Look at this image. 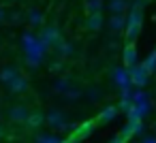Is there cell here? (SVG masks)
<instances>
[{
  "label": "cell",
  "instance_id": "1",
  "mask_svg": "<svg viewBox=\"0 0 156 143\" xmlns=\"http://www.w3.org/2000/svg\"><path fill=\"white\" fill-rule=\"evenodd\" d=\"M22 45H24V51H26V62L30 68H39L45 54H47V47L41 43V39L32 32H24L22 34Z\"/></svg>",
  "mask_w": 156,
  "mask_h": 143
},
{
  "label": "cell",
  "instance_id": "2",
  "mask_svg": "<svg viewBox=\"0 0 156 143\" xmlns=\"http://www.w3.org/2000/svg\"><path fill=\"white\" fill-rule=\"evenodd\" d=\"M143 5L145 0H133L128 7V15H126V43H135V39L141 32L143 26Z\"/></svg>",
  "mask_w": 156,
  "mask_h": 143
},
{
  "label": "cell",
  "instance_id": "3",
  "mask_svg": "<svg viewBox=\"0 0 156 143\" xmlns=\"http://www.w3.org/2000/svg\"><path fill=\"white\" fill-rule=\"evenodd\" d=\"M128 79H130V85H135L137 90L145 88L147 85V79H150V73L143 64H137L133 68H128Z\"/></svg>",
  "mask_w": 156,
  "mask_h": 143
},
{
  "label": "cell",
  "instance_id": "4",
  "mask_svg": "<svg viewBox=\"0 0 156 143\" xmlns=\"http://www.w3.org/2000/svg\"><path fill=\"white\" fill-rule=\"evenodd\" d=\"M45 124H49V128L54 130H66V128H73L66 120V115L60 111V109H51L49 113H45Z\"/></svg>",
  "mask_w": 156,
  "mask_h": 143
},
{
  "label": "cell",
  "instance_id": "5",
  "mask_svg": "<svg viewBox=\"0 0 156 143\" xmlns=\"http://www.w3.org/2000/svg\"><path fill=\"white\" fill-rule=\"evenodd\" d=\"M39 39H41V43L49 49V47H56V45L62 41V34H60V28H58V26H45V28L41 30Z\"/></svg>",
  "mask_w": 156,
  "mask_h": 143
},
{
  "label": "cell",
  "instance_id": "6",
  "mask_svg": "<svg viewBox=\"0 0 156 143\" xmlns=\"http://www.w3.org/2000/svg\"><path fill=\"white\" fill-rule=\"evenodd\" d=\"M28 115H30V111H28L24 105H13V107L7 111V117H9L13 124H26Z\"/></svg>",
  "mask_w": 156,
  "mask_h": 143
},
{
  "label": "cell",
  "instance_id": "7",
  "mask_svg": "<svg viewBox=\"0 0 156 143\" xmlns=\"http://www.w3.org/2000/svg\"><path fill=\"white\" fill-rule=\"evenodd\" d=\"M122 62H124V68H126V71L139 64V60H137V49H135L133 43H126V47H124V51H122Z\"/></svg>",
  "mask_w": 156,
  "mask_h": 143
},
{
  "label": "cell",
  "instance_id": "8",
  "mask_svg": "<svg viewBox=\"0 0 156 143\" xmlns=\"http://www.w3.org/2000/svg\"><path fill=\"white\" fill-rule=\"evenodd\" d=\"M94 126H96V122H83V124L75 126V128H73V137H71V141H73V143H79L81 139H86V137L94 130Z\"/></svg>",
  "mask_w": 156,
  "mask_h": 143
},
{
  "label": "cell",
  "instance_id": "9",
  "mask_svg": "<svg viewBox=\"0 0 156 143\" xmlns=\"http://www.w3.org/2000/svg\"><path fill=\"white\" fill-rule=\"evenodd\" d=\"M111 77H113V83L120 88V90H128L130 88V79H128V71L124 68V66H120V68H113V73H111Z\"/></svg>",
  "mask_w": 156,
  "mask_h": 143
},
{
  "label": "cell",
  "instance_id": "10",
  "mask_svg": "<svg viewBox=\"0 0 156 143\" xmlns=\"http://www.w3.org/2000/svg\"><path fill=\"white\" fill-rule=\"evenodd\" d=\"M7 88H9L13 94H24V92L28 90V79H26V77L20 73V75H17V77L11 81V83H7Z\"/></svg>",
  "mask_w": 156,
  "mask_h": 143
},
{
  "label": "cell",
  "instance_id": "11",
  "mask_svg": "<svg viewBox=\"0 0 156 143\" xmlns=\"http://www.w3.org/2000/svg\"><path fill=\"white\" fill-rule=\"evenodd\" d=\"M128 7H130L128 0H109V5H107L111 15H124L128 11Z\"/></svg>",
  "mask_w": 156,
  "mask_h": 143
},
{
  "label": "cell",
  "instance_id": "12",
  "mask_svg": "<svg viewBox=\"0 0 156 143\" xmlns=\"http://www.w3.org/2000/svg\"><path fill=\"white\" fill-rule=\"evenodd\" d=\"M103 26H105L103 13H92V15H88V19H86V28H88L90 32H98Z\"/></svg>",
  "mask_w": 156,
  "mask_h": 143
},
{
  "label": "cell",
  "instance_id": "13",
  "mask_svg": "<svg viewBox=\"0 0 156 143\" xmlns=\"http://www.w3.org/2000/svg\"><path fill=\"white\" fill-rule=\"evenodd\" d=\"M26 22H28L32 28H39V26L45 24V15H43V11H39V9H30V11L26 13Z\"/></svg>",
  "mask_w": 156,
  "mask_h": 143
},
{
  "label": "cell",
  "instance_id": "14",
  "mask_svg": "<svg viewBox=\"0 0 156 143\" xmlns=\"http://www.w3.org/2000/svg\"><path fill=\"white\" fill-rule=\"evenodd\" d=\"M109 30L113 32V34H118V32H122L124 28H126V15H109Z\"/></svg>",
  "mask_w": 156,
  "mask_h": 143
},
{
  "label": "cell",
  "instance_id": "15",
  "mask_svg": "<svg viewBox=\"0 0 156 143\" xmlns=\"http://www.w3.org/2000/svg\"><path fill=\"white\" fill-rule=\"evenodd\" d=\"M17 75H20V68H17L15 64H9V66H5L2 71H0V83L7 85V83H11Z\"/></svg>",
  "mask_w": 156,
  "mask_h": 143
},
{
  "label": "cell",
  "instance_id": "16",
  "mask_svg": "<svg viewBox=\"0 0 156 143\" xmlns=\"http://www.w3.org/2000/svg\"><path fill=\"white\" fill-rule=\"evenodd\" d=\"M115 117H118V107H111V105H109V107H105V109L98 113L96 122H98V124H109V122H113Z\"/></svg>",
  "mask_w": 156,
  "mask_h": 143
},
{
  "label": "cell",
  "instance_id": "17",
  "mask_svg": "<svg viewBox=\"0 0 156 143\" xmlns=\"http://www.w3.org/2000/svg\"><path fill=\"white\" fill-rule=\"evenodd\" d=\"M56 54L60 56V58H71L73 54H75V47H73V43L71 41H60L58 45H56Z\"/></svg>",
  "mask_w": 156,
  "mask_h": 143
},
{
  "label": "cell",
  "instance_id": "18",
  "mask_svg": "<svg viewBox=\"0 0 156 143\" xmlns=\"http://www.w3.org/2000/svg\"><path fill=\"white\" fill-rule=\"evenodd\" d=\"M26 124H28L30 128H39V126H43V124H45V113H43V111H30Z\"/></svg>",
  "mask_w": 156,
  "mask_h": 143
},
{
  "label": "cell",
  "instance_id": "19",
  "mask_svg": "<svg viewBox=\"0 0 156 143\" xmlns=\"http://www.w3.org/2000/svg\"><path fill=\"white\" fill-rule=\"evenodd\" d=\"M83 9H86L88 15H92V13H103V0H86Z\"/></svg>",
  "mask_w": 156,
  "mask_h": 143
},
{
  "label": "cell",
  "instance_id": "20",
  "mask_svg": "<svg viewBox=\"0 0 156 143\" xmlns=\"http://www.w3.org/2000/svg\"><path fill=\"white\" fill-rule=\"evenodd\" d=\"M71 85H73V83H71V79H69V77H58V79L54 81V92L64 94V92H66Z\"/></svg>",
  "mask_w": 156,
  "mask_h": 143
},
{
  "label": "cell",
  "instance_id": "21",
  "mask_svg": "<svg viewBox=\"0 0 156 143\" xmlns=\"http://www.w3.org/2000/svg\"><path fill=\"white\" fill-rule=\"evenodd\" d=\"M81 96H83V92H81L79 88H75V85H71V88L64 92V98H66L69 103H75V100H79Z\"/></svg>",
  "mask_w": 156,
  "mask_h": 143
},
{
  "label": "cell",
  "instance_id": "22",
  "mask_svg": "<svg viewBox=\"0 0 156 143\" xmlns=\"http://www.w3.org/2000/svg\"><path fill=\"white\" fill-rule=\"evenodd\" d=\"M143 66L147 68V73H150V75H152V73H156V49H154V51H152V54L145 58Z\"/></svg>",
  "mask_w": 156,
  "mask_h": 143
},
{
  "label": "cell",
  "instance_id": "23",
  "mask_svg": "<svg viewBox=\"0 0 156 143\" xmlns=\"http://www.w3.org/2000/svg\"><path fill=\"white\" fill-rule=\"evenodd\" d=\"M7 22L9 24H22L24 22V13L22 11H11V13H7Z\"/></svg>",
  "mask_w": 156,
  "mask_h": 143
},
{
  "label": "cell",
  "instance_id": "24",
  "mask_svg": "<svg viewBox=\"0 0 156 143\" xmlns=\"http://www.w3.org/2000/svg\"><path fill=\"white\" fill-rule=\"evenodd\" d=\"M37 143H62V139L56 137V134H39Z\"/></svg>",
  "mask_w": 156,
  "mask_h": 143
},
{
  "label": "cell",
  "instance_id": "25",
  "mask_svg": "<svg viewBox=\"0 0 156 143\" xmlns=\"http://www.w3.org/2000/svg\"><path fill=\"white\" fill-rule=\"evenodd\" d=\"M86 96H88L92 103H96V100L101 98V90H98L96 85H92V88H88V90H86Z\"/></svg>",
  "mask_w": 156,
  "mask_h": 143
},
{
  "label": "cell",
  "instance_id": "26",
  "mask_svg": "<svg viewBox=\"0 0 156 143\" xmlns=\"http://www.w3.org/2000/svg\"><path fill=\"white\" fill-rule=\"evenodd\" d=\"M49 71H54V73H58V71H62V62H60V60H56V62H51V64H49Z\"/></svg>",
  "mask_w": 156,
  "mask_h": 143
},
{
  "label": "cell",
  "instance_id": "27",
  "mask_svg": "<svg viewBox=\"0 0 156 143\" xmlns=\"http://www.w3.org/2000/svg\"><path fill=\"white\" fill-rule=\"evenodd\" d=\"M141 143H156V134H150V137H143Z\"/></svg>",
  "mask_w": 156,
  "mask_h": 143
},
{
  "label": "cell",
  "instance_id": "28",
  "mask_svg": "<svg viewBox=\"0 0 156 143\" xmlns=\"http://www.w3.org/2000/svg\"><path fill=\"white\" fill-rule=\"evenodd\" d=\"M5 22H7V9L0 7V24H5Z\"/></svg>",
  "mask_w": 156,
  "mask_h": 143
},
{
  "label": "cell",
  "instance_id": "29",
  "mask_svg": "<svg viewBox=\"0 0 156 143\" xmlns=\"http://www.w3.org/2000/svg\"><path fill=\"white\" fill-rule=\"evenodd\" d=\"M109 143H124V139H122V137H115V139H111Z\"/></svg>",
  "mask_w": 156,
  "mask_h": 143
},
{
  "label": "cell",
  "instance_id": "30",
  "mask_svg": "<svg viewBox=\"0 0 156 143\" xmlns=\"http://www.w3.org/2000/svg\"><path fill=\"white\" fill-rule=\"evenodd\" d=\"M2 134H5V128H2V126H0V137H2Z\"/></svg>",
  "mask_w": 156,
  "mask_h": 143
},
{
  "label": "cell",
  "instance_id": "31",
  "mask_svg": "<svg viewBox=\"0 0 156 143\" xmlns=\"http://www.w3.org/2000/svg\"><path fill=\"white\" fill-rule=\"evenodd\" d=\"M7 2H20V0H7Z\"/></svg>",
  "mask_w": 156,
  "mask_h": 143
},
{
  "label": "cell",
  "instance_id": "32",
  "mask_svg": "<svg viewBox=\"0 0 156 143\" xmlns=\"http://www.w3.org/2000/svg\"><path fill=\"white\" fill-rule=\"evenodd\" d=\"M154 132H156V124H154Z\"/></svg>",
  "mask_w": 156,
  "mask_h": 143
},
{
  "label": "cell",
  "instance_id": "33",
  "mask_svg": "<svg viewBox=\"0 0 156 143\" xmlns=\"http://www.w3.org/2000/svg\"><path fill=\"white\" fill-rule=\"evenodd\" d=\"M145 2H147V0H145Z\"/></svg>",
  "mask_w": 156,
  "mask_h": 143
}]
</instances>
